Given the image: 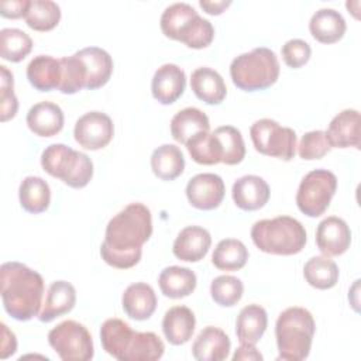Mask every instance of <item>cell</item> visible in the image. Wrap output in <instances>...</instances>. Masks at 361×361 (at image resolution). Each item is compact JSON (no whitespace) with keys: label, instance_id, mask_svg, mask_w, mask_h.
Instances as JSON below:
<instances>
[{"label":"cell","instance_id":"cell-33","mask_svg":"<svg viewBox=\"0 0 361 361\" xmlns=\"http://www.w3.org/2000/svg\"><path fill=\"white\" fill-rule=\"evenodd\" d=\"M165 344L152 331H134L123 361H155L164 355Z\"/></svg>","mask_w":361,"mask_h":361},{"label":"cell","instance_id":"cell-8","mask_svg":"<svg viewBox=\"0 0 361 361\" xmlns=\"http://www.w3.org/2000/svg\"><path fill=\"white\" fill-rule=\"evenodd\" d=\"M337 190V176L327 169H313L303 176L296 192L298 209L309 216H322Z\"/></svg>","mask_w":361,"mask_h":361},{"label":"cell","instance_id":"cell-40","mask_svg":"<svg viewBox=\"0 0 361 361\" xmlns=\"http://www.w3.org/2000/svg\"><path fill=\"white\" fill-rule=\"evenodd\" d=\"M244 285L241 279L233 275H220L210 283L212 299L223 307H231L243 298Z\"/></svg>","mask_w":361,"mask_h":361},{"label":"cell","instance_id":"cell-44","mask_svg":"<svg viewBox=\"0 0 361 361\" xmlns=\"http://www.w3.org/2000/svg\"><path fill=\"white\" fill-rule=\"evenodd\" d=\"M281 54H282L283 62L289 68L298 69L305 63H307L312 55V48L306 41L300 38H292L282 45Z\"/></svg>","mask_w":361,"mask_h":361},{"label":"cell","instance_id":"cell-12","mask_svg":"<svg viewBox=\"0 0 361 361\" xmlns=\"http://www.w3.org/2000/svg\"><path fill=\"white\" fill-rule=\"evenodd\" d=\"M186 197L189 203L199 210H213L224 199V180L216 173H197L186 185Z\"/></svg>","mask_w":361,"mask_h":361},{"label":"cell","instance_id":"cell-22","mask_svg":"<svg viewBox=\"0 0 361 361\" xmlns=\"http://www.w3.org/2000/svg\"><path fill=\"white\" fill-rule=\"evenodd\" d=\"M76 303V289L66 281H55L49 285L45 302L38 314L39 322L49 323L54 319L69 313Z\"/></svg>","mask_w":361,"mask_h":361},{"label":"cell","instance_id":"cell-47","mask_svg":"<svg viewBox=\"0 0 361 361\" xmlns=\"http://www.w3.org/2000/svg\"><path fill=\"white\" fill-rule=\"evenodd\" d=\"M262 358H264L262 354L255 348V345H251V344H241L233 355L234 361H240V360H243V361H247V360L248 361H261Z\"/></svg>","mask_w":361,"mask_h":361},{"label":"cell","instance_id":"cell-3","mask_svg":"<svg viewBox=\"0 0 361 361\" xmlns=\"http://www.w3.org/2000/svg\"><path fill=\"white\" fill-rule=\"evenodd\" d=\"M314 331V319L307 309L299 306L285 309L275 323L278 360L302 361L307 358Z\"/></svg>","mask_w":361,"mask_h":361},{"label":"cell","instance_id":"cell-15","mask_svg":"<svg viewBox=\"0 0 361 361\" xmlns=\"http://www.w3.org/2000/svg\"><path fill=\"white\" fill-rule=\"evenodd\" d=\"M186 75L182 68L175 63H164L159 66L151 82V92L161 104L175 103L185 92Z\"/></svg>","mask_w":361,"mask_h":361},{"label":"cell","instance_id":"cell-35","mask_svg":"<svg viewBox=\"0 0 361 361\" xmlns=\"http://www.w3.org/2000/svg\"><path fill=\"white\" fill-rule=\"evenodd\" d=\"M185 145L192 159L200 165H216L221 162V147L213 131H199Z\"/></svg>","mask_w":361,"mask_h":361},{"label":"cell","instance_id":"cell-21","mask_svg":"<svg viewBox=\"0 0 361 361\" xmlns=\"http://www.w3.org/2000/svg\"><path fill=\"white\" fill-rule=\"evenodd\" d=\"M157 295L151 285L135 282L126 288L121 296V305L126 314L133 320H147L157 309Z\"/></svg>","mask_w":361,"mask_h":361},{"label":"cell","instance_id":"cell-24","mask_svg":"<svg viewBox=\"0 0 361 361\" xmlns=\"http://www.w3.org/2000/svg\"><path fill=\"white\" fill-rule=\"evenodd\" d=\"M196 327L195 313L186 306H173L165 312L162 331L165 338L173 345H182L192 338Z\"/></svg>","mask_w":361,"mask_h":361},{"label":"cell","instance_id":"cell-48","mask_svg":"<svg viewBox=\"0 0 361 361\" xmlns=\"http://www.w3.org/2000/svg\"><path fill=\"white\" fill-rule=\"evenodd\" d=\"M199 6L210 16H219L221 14L228 6H231V1L230 0H200L199 1Z\"/></svg>","mask_w":361,"mask_h":361},{"label":"cell","instance_id":"cell-38","mask_svg":"<svg viewBox=\"0 0 361 361\" xmlns=\"http://www.w3.org/2000/svg\"><path fill=\"white\" fill-rule=\"evenodd\" d=\"M32 49L31 37L18 28H3L0 31V55L8 62L23 61Z\"/></svg>","mask_w":361,"mask_h":361},{"label":"cell","instance_id":"cell-9","mask_svg":"<svg viewBox=\"0 0 361 361\" xmlns=\"http://www.w3.org/2000/svg\"><path fill=\"white\" fill-rule=\"evenodd\" d=\"M48 343L63 361H89L94 355L92 334L76 320H63L51 329Z\"/></svg>","mask_w":361,"mask_h":361},{"label":"cell","instance_id":"cell-17","mask_svg":"<svg viewBox=\"0 0 361 361\" xmlns=\"http://www.w3.org/2000/svg\"><path fill=\"white\" fill-rule=\"evenodd\" d=\"M269 186L258 175H244L233 183L231 196L234 204L245 212L262 209L269 200Z\"/></svg>","mask_w":361,"mask_h":361},{"label":"cell","instance_id":"cell-36","mask_svg":"<svg viewBox=\"0 0 361 361\" xmlns=\"http://www.w3.org/2000/svg\"><path fill=\"white\" fill-rule=\"evenodd\" d=\"M248 259V250L243 241L237 238H224L219 241L213 254L212 262L220 271H238Z\"/></svg>","mask_w":361,"mask_h":361},{"label":"cell","instance_id":"cell-43","mask_svg":"<svg viewBox=\"0 0 361 361\" xmlns=\"http://www.w3.org/2000/svg\"><path fill=\"white\" fill-rule=\"evenodd\" d=\"M18 100L14 94V76L7 66L0 65V116L7 121L17 114Z\"/></svg>","mask_w":361,"mask_h":361},{"label":"cell","instance_id":"cell-28","mask_svg":"<svg viewBox=\"0 0 361 361\" xmlns=\"http://www.w3.org/2000/svg\"><path fill=\"white\" fill-rule=\"evenodd\" d=\"M158 285L166 298L180 299L189 296L196 289L197 278L196 274L186 267L171 265L161 271Z\"/></svg>","mask_w":361,"mask_h":361},{"label":"cell","instance_id":"cell-2","mask_svg":"<svg viewBox=\"0 0 361 361\" xmlns=\"http://www.w3.org/2000/svg\"><path fill=\"white\" fill-rule=\"evenodd\" d=\"M1 300L4 310L18 322H27L38 316L42 306V276L17 261L4 262L0 267Z\"/></svg>","mask_w":361,"mask_h":361},{"label":"cell","instance_id":"cell-45","mask_svg":"<svg viewBox=\"0 0 361 361\" xmlns=\"http://www.w3.org/2000/svg\"><path fill=\"white\" fill-rule=\"evenodd\" d=\"M31 0H11L0 4V14L6 18H21L25 17Z\"/></svg>","mask_w":361,"mask_h":361},{"label":"cell","instance_id":"cell-13","mask_svg":"<svg viewBox=\"0 0 361 361\" xmlns=\"http://www.w3.org/2000/svg\"><path fill=\"white\" fill-rule=\"evenodd\" d=\"M316 244L326 257L341 255L350 248L351 230L343 219L329 216L316 228Z\"/></svg>","mask_w":361,"mask_h":361},{"label":"cell","instance_id":"cell-18","mask_svg":"<svg viewBox=\"0 0 361 361\" xmlns=\"http://www.w3.org/2000/svg\"><path fill=\"white\" fill-rule=\"evenodd\" d=\"M75 54L85 68L86 89H99L110 80L113 73V59L106 49L99 47H86Z\"/></svg>","mask_w":361,"mask_h":361},{"label":"cell","instance_id":"cell-1","mask_svg":"<svg viewBox=\"0 0 361 361\" xmlns=\"http://www.w3.org/2000/svg\"><path fill=\"white\" fill-rule=\"evenodd\" d=\"M151 234V210L138 202L127 204L106 226L104 241L100 245L102 259L117 269L133 268L140 262L142 244Z\"/></svg>","mask_w":361,"mask_h":361},{"label":"cell","instance_id":"cell-7","mask_svg":"<svg viewBox=\"0 0 361 361\" xmlns=\"http://www.w3.org/2000/svg\"><path fill=\"white\" fill-rule=\"evenodd\" d=\"M42 169L65 185L80 189L93 178L92 159L65 144H51L41 154Z\"/></svg>","mask_w":361,"mask_h":361},{"label":"cell","instance_id":"cell-26","mask_svg":"<svg viewBox=\"0 0 361 361\" xmlns=\"http://www.w3.org/2000/svg\"><path fill=\"white\" fill-rule=\"evenodd\" d=\"M347 30L341 13L334 8H319L309 21L312 37L322 44H334L340 41Z\"/></svg>","mask_w":361,"mask_h":361},{"label":"cell","instance_id":"cell-29","mask_svg":"<svg viewBox=\"0 0 361 361\" xmlns=\"http://www.w3.org/2000/svg\"><path fill=\"white\" fill-rule=\"evenodd\" d=\"M133 336L134 330L121 319H107L100 327V341L103 350L118 361H123Z\"/></svg>","mask_w":361,"mask_h":361},{"label":"cell","instance_id":"cell-16","mask_svg":"<svg viewBox=\"0 0 361 361\" xmlns=\"http://www.w3.org/2000/svg\"><path fill=\"white\" fill-rule=\"evenodd\" d=\"M212 245L210 233L200 226H188L179 231L173 241V255L186 262H197L206 257Z\"/></svg>","mask_w":361,"mask_h":361},{"label":"cell","instance_id":"cell-20","mask_svg":"<svg viewBox=\"0 0 361 361\" xmlns=\"http://www.w3.org/2000/svg\"><path fill=\"white\" fill-rule=\"evenodd\" d=\"M27 126L38 137H54L63 128V111L52 102H39L30 107L27 113Z\"/></svg>","mask_w":361,"mask_h":361},{"label":"cell","instance_id":"cell-23","mask_svg":"<svg viewBox=\"0 0 361 361\" xmlns=\"http://www.w3.org/2000/svg\"><path fill=\"white\" fill-rule=\"evenodd\" d=\"M61 59L51 55H37L27 65V79L39 92L58 90L61 83Z\"/></svg>","mask_w":361,"mask_h":361},{"label":"cell","instance_id":"cell-30","mask_svg":"<svg viewBox=\"0 0 361 361\" xmlns=\"http://www.w3.org/2000/svg\"><path fill=\"white\" fill-rule=\"evenodd\" d=\"M151 169L162 180H173L180 176L185 169V158L180 148L173 144H162L155 148L151 155Z\"/></svg>","mask_w":361,"mask_h":361},{"label":"cell","instance_id":"cell-42","mask_svg":"<svg viewBox=\"0 0 361 361\" xmlns=\"http://www.w3.org/2000/svg\"><path fill=\"white\" fill-rule=\"evenodd\" d=\"M330 151H331V145L323 130H313L303 134L298 145L299 157L306 161L320 159Z\"/></svg>","mask_w":361,"mask_h":361},{"label":"cell","instance_id":"cell-32","mask_svg":"<svg viewBox=\"0 0 361 361\" xmlns=\"http://www.w3.org/2000/svg\"><path fill=\"white\" fill-rule=\"evenodd\" d=\"M18 199L25 212L31 214L42 213L51 203L49 185L39 176H25L18 188Z\"/></svg>","mask_w":361,"mask_h":361},{"label":"cell","instance_id":"cell-34","mask_svg":"<svg viewBox=\"0 0 361 361\" xmlns=\"http://www.w3.org/2000/svg\"><path fill=\"white\" fill-rule=\"evenodd\" d=\"M337 264L326 255H316L307 259L303 267V276L306 282L316 289H330L338 281Z\"/></svg>","mask_w":361,"mask_h":361},{"label":"cell","instance_id":"cell-31","mask_svg":"<svg viewBox=\"0 0 361 361\" xmlns=\"http://www.w3.org/2000/svg\"><path fill=\"white\" fill-rule=\"evenodd\" d=\"M210 121L206 113L197 107H186L179 110L171 120L172 138L179 144L186 141L199 131H209Z\"/></svg>","mask_w":361,"mask_h":361},{"label":"cell","instance_id":"cell-27","mask_svg":"<svg viewBox=\"0 0 361 361\" xmlns=\"http://www.w3.org/2000/svg\"><path fill=\"white\" fill-rule=\"evenodd\" d=\"M268 326L267 310L255 303L244 306L235 320V334L240 344L255 345Z\"/></svg>","mask_w":361,"mask_h":361},{"label":"cell","instance_id":"cell-5","mask_svg":"<svg viewBox=\"0 0 361 361\" xmlns=\"http://www.w3.org/2000/svg\"><path fill=\"white\" fill-rule=\"evenodd\" d=\"M161 31L165 37L180 41L193 49H202L212 44L214 27L188 3H173L168 6L159 20Z\"/></svg>","mask_w":361,"mask_h":361},{"label":"cell","instance_id":"cell-37","mask_svg":"<svg viewBox=\"0 0 361 361\" xmlns=\"http://www.w3.org/2000/svg\"><path fill=\"white\" fill-rule=\"evenodd\" d=\"M24 18L34 31H51L61 20V7L51 0H31Z\"/></svg>","mask_w":361,"mask_h":361},{"label":"cell","instance_id":"cell-6","mask_svg":"<svg viewBox=\"0 0 361 361\" xmlns=\"http://www.w3.org/2000/svg\"><path fill=\"white\" fill-rule=\"evenodd\" d=\"M279 61L276 54L258 47L235 56L230 63L233 83L244 92H255L271 87L279 78Z\"/></svg>","mask_w":361,"mask_h":361},{"label":"cell","instance_id":"cell-4","mask_svg":"<svg viewBox=\"0 0 361 361\" xmlns=\"http://www.w3.org/2000/svg\"><path fill=\"white\" fill-rule=\"evenodd\" d=\"M251 240L262 252L293 255L305 248L307 235L299 220L290 216H278L255 221L251 227Z\"/></svg>","mask_w":361,"mask_h":361},{"label":"cell","instance_id":"cell-39","mask_svg":"<svg viewBox=\"0 0 361 361\" xmlns=\"http://www.w3.org/2000/svg\"><path fill=\"white\" fill-rule=\"evenodd\" d=\"M221 147V164L237 165L245 157V144L241 131L233 126H221L214 131Z\"/></svg>","mask_w":361,"mask_h":361},{"label":"cell","instance_id":"cell-19","mask_svg":"<svg viewBox=\"0 0 361 361\" xmlns=\"http://www.w3.org/2000/svg\"><path fill=\"white\" fill-rule=\"evenodd\" d=\"M231 341L219 327H204L192 344V354L197 361H223L228 357Z\"/></svg>","mask_w":361,"mask_h":361},{"label":"cell","instance_id":"cell-11","mask_svg":"<svg viewBox=\"0 0 361 361\" xmlns=\"http://www.w3.org/2000/svg\"><path fill=\"white\" fill-rule=\"evenodd\" d=\"M113 135L114 124L106 113L93 110L80 116L75 123V141L85 149H102L113 140Z\"/></svg>","mask_w":361,"mask_h":361},{"label":"cell","instance_id":"cell-46","mask_svg":"<svg viewBox=\"0 0 361 361\" xmlns=\"http://www.w3.org/2000/svg\"><path fill=\"white\" fill-rule=\"evenodd\" d=\"M1 358H7L8 355H13L17 350V340L13 331L8 330V327L1 323Z\"/></svg>","mask_w":361,"mask_h":361},{"label":"cell","instance_id":"cell-25","mask_svg":"<svg viewBox=\"0 0 361 361\" xmlns=\"http://www.w3.org/2000/svg\"><path fill=\"white\" fill-rule=\"evenodd\" d=\"M190 87L195 96L206 104H220L227 94L221 75L207 66H200L192 72Z\"/></svg>","mask_w":361,"mask_h":361},{"label":"cell","instance_id":"cell-14","mask_svg":"<svg viewBox=\"0 0 361 361\" xmlns=\"http://www.w3.org/2000/svg\"><path fill=\"white\" fill-rule=\"evenodd\" d=\"M360 111L355 109H345L336 114L326 133V137L331 148H350L360 149L361 134H360Z\"/></svg>","mask_w":361,"mask_h":361},{"label":"cell","instance_id":"cell-10","mask_svg":"<svg viewBox=\"0 0 361 361\" xmlns=\"http://www.w3.org/2000/svg\"><path fill=\"white\" fill-rule=\"evenodd\" d=\"M255 151L262 155L290 161L296 152V133L271 118H261L250 127Z\"/></svg>","mask_w":361,"mask_h":361},{"label":"cell","instance_id":"cell-41","mask_svg":"<svg viewBox=\"0 0 361 361\" xmlns=\"http://www.w3.org/2000/svg\"><path fill=\"white\" fill-rule=\"evenodd\" d=\"M61 83L58 90L63 94H73L82 89H86L85 68L76 54L61 58Z\"/></svg>","mask_w":361,"mask_h":361}]
</instances>
